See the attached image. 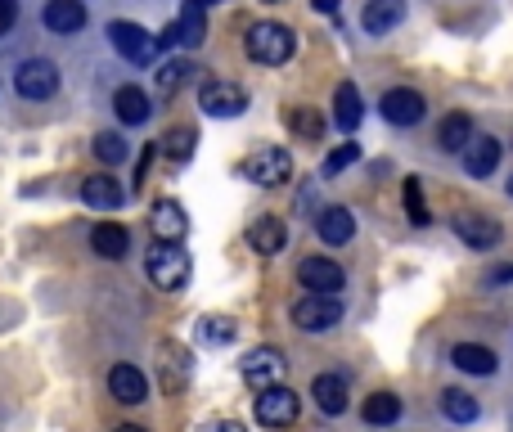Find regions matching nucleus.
Segmentation results:
<instances>
[{
  "mask_svg": "<svg viewBox=\"0 0 513 432\" xmlns=\"http://www.w3.org/2000/svg\"><path fill=\"white\" fill-rule=\"evenodd\" d=\"M117 432H144V428H135V423H122V428H117Z\"/></svg>",
  "mask_w": 513,
  "mask_h": 432,
  "instance_id": "obj_41",
  "label": "nucleus"
},
{
  "mask_svg": "<svg viewBox=\"0 0 513 432\" xmlns=\"http://www.w3.org/2000/svg\"><path fill=\"white\" fill-rule=\"evenodd\" d=\"M288 126H293V135H302V140H320L324 135V117L315 113V108H288Z\"/></svg>",
  "mask_w": 513,
  "mask_h": 432,
  "instance_id": "obj_32",
  "label": "nucleus"
},
{
  "mask_svg": "<svg viewBox=\"0 0 513 432\" xmlns=\"http://www.w3.org/2000/svg\"><path fill=\"white\" fill-rule=\"evenodd\" d=\"M441 414H446L450 423H473L477 414H482V405H477V396H468L464 387H446V392H441Z\"/></svg>",
  "mask_w": 513,
  "mask_h": 432,
  "instance_id": "obj_28",
  "label": "nucleus"
},
{
  "mask_svg": "<svg viewBox=\"0 0 513 432\" xmlns=\"http://www.w3.org/2000/svg\"><path fill=\"white\" fill-rule=\"evenodd\" d=\"M113 113H117V122L140 126V122H149L153 104H149V95H144L140 86H122V90L113 95Z\"/></svg>",
  "mask_w": 513,
  "mask_h": 432,
  "instance_id": "obj_23",
  "label": "nucleus"
},
{
  "mask_svg": "<svg viewBox=\"0 0 513 432\" xmlns=\"http://www.w3.org/2000/svg\"><path fill=\"white\" fill-rule=\"evenodd\" d=\"M108 387H113V396L122 405L149 401V378H144L135 365H113V374H108Z\"/></svg>",
  "mask_w": 513,
  "mask_h": 432,
  "instance_id": "obj_15",
  "label": "nucleus"
},
{
  "mask_svg": "<svg viewBox=\"0 0 513 432\" xmlns=\"http://www.w3.org/2000/svg\"><path fill=\"white\" fill-rule=\"evenodd\" d=\"M315 230H320V239L329 243V248H342V243H351V234H356V216H351L347 207H324V212L315 216Z\"/></svg>",
  "mask_w": 513,
  "mask_h": 432,
  "instance_id": "obj_17",
  "label": "nucleus"
},
{
  "mask_svg": "<svg viewBox=\"0 0 513 432\" xmlns=\"http://www.w3.org/2000/svg\"><path fill=\"white\" fill-rule=\"evenodd\" d=\"M198 108H203L207 117H239L243 108H248V90H243L239 81L212 77V81H203V90H198Z\"/></svg>",
  "mask_w": 513,
  "mask_h": 432,
  "instance_id": "obj_3",
  "label": "nucleus"
},
{
  "mask_svg": "<svg viewBox=\"0 0 513 432\" xmlns=\"http://www.w3.org/2000/svg\"><path fill=\"white\" fill-rule=\"evenodd\" d=\"M81 198H86L95 212H117V207H122V189H117L113 176H90L86 185H81Z\"/></svg>",
  "mask_w": 513,
  "mask_h": 432,
  "instance_id": "obj_27",
  "label": "nucleus"
},
{
  "mask_svg": "<svg viewBox=\"0 0 513 432\" xmlns=\"http://www.w3.org/2000/svg\"><path fill=\"white\" fill-rule=\"evenodd\" d=\"M194 144H198V131H194V126H171V131L158 140V149L167 153L171 162H189V153H194Z\"/></svg>",
  "mask_w": 513,
  "mask_h": 432,
  "instance_id": "obj_30",
  "label": "nucleus"
},
{
  "mask_svg": "<svg viewBox=\"0 0 513 432\" xmlns=\"http://www.w3.org/2000/svg\"><path fill=\"white\" fill-rule=\"evenodd\" d=\"M293 324L302 333H329L333 324H342V302L324 293H306L302 302L293 306Z\"/></svg>",
  "mask_w": 513,
  "mask_h": 432,
  "instance_id": "obj_4",
  "label": "nucleus"
},
{
  "mask_svg": "<svg viewBox=\"0 0 513 432\" xmlns=\"http://www.w3.org/2000/svg\"><path fill=\"white\" fill-rule=\"evenodd\" d=\"M243 176L261 189H275L293 176V158H288L284 149H257V153H248V162H243Z\"/></svg>",
  "mask_w": 513,
  "mask_h": 432,
  "instance_id": "obj_6",
  "label": "nucleus"
},
{
  "mask_svg": "<svg viewBox=\"0 0 513 432\" xmlns=\"http://www.w3.org/2000/svg\"><path fill=\"white\" fill-rule=\"evenodd\" d=\"M261 5H284V0H261Z\"/></svg>",
  "mask_w": 513,
  "mask_h": 432,
  "instance_id": "obj_42",
  "label": "nucleus"
},
{
  "mask_svg": "<svg viewBox=\"0 0 513 432\" xmlns=\"http://www.w3.org/2000/svg\"><path fill=\"white\" fill-rule=\"evenodd\" d=\"M234 333H239V329H234L230 315H207V320L198 324V338L212 342V347H225V342H234Z\"/></svg>",
  "mask_w": 513,
  "mask_h": 432,
  "instance_id": "obj_33",
  "label": "nucleus"
},
{
  "mask_svg": "<svg viewBox=\"0 0 513 432\" xmlns=\"http://www.w3.org/2000/svg\"><path fill=\"white\" fill-rule=\"evenodd\" d=\"M473 135H477L473 131V117H468V113H450L446 122H441V131H437V144L446 153H464L468 144H473Z\"/></svg>",
  "mask_w": 513,
  "mask_h": 432,
  "instance_id": "obj_26",
  "label": "nucleus"
},
{
  "mask_svg": "<svg viewBox=\"0 0 513 432\" xmlns=\"http://www.w3.org/2000/svg\"><path fill=\"white\" fill-rule=\"evenodd\" d=\"M198 432H248L243 423H234V419H212V423H203Z\"/></svg>",
  "mask_w": 513,
  "mask_h": 432,
  "instance_id": "obj_38",
  "label": "nucleus"
},
{
  "mask_svg": "<svg viewBox=\"0 0 513 432\" xmlns=\"http://www.w3.org/2000/svg\"><path fill=\"white\" fill-rule=\"evenodd\" d=\"M149 230H153V239H158V243H180V239H185V230H189V221H185V207H180V203H171V198H162V203H153Z\"/></svg>",
  "mask_w": 513,
  "mask_h": 432,
  "instance_id": "obj_12",
  "label": "nucleus"
},
{
  "mask_svg": "<svg viewBox=\"0 0 513 432\" xmlns=\"http://www.w3.org/2000/svg\"><path fill=\"white\" fill-rule=\"evenodd\" d=\"M41 18H45V27H50V32L72 36V32H81V27H86V5H81V0H50Z\"/></svg>",
  "mask_w": 513,
  "mask_h": 432,
  "instance_id": "obj_19",
  "label": "nucleus"
},
{
  "mask_svg": "<svg viewBox=\"0 0 513 432\" xmlns=\"http://www.w3.org/2000/svg\"><path fill=\"white\" fill-rule=\"evenodd\" d=\"M14 86L23 99H50L54 90H59V68H54L50 59H27L23 68H18Z\"/></svg>",
  "mask_w": 513,
  "mask_h": 432,
  "instance_id": "obj_11",
  "label": "nucleus"
},
{
  "mask_svg": "<svg viewBox=\"0 0 513 432\" xmlns=\"http://www.w3.org/2000/svg\"><path fill=\"white\" fill-rule=\"evenodd\" d=\"M401 198H405V216H410L414 225H428V221H432L428 203H423V180H419V176H410V180H405Z\"/></svg>",
  "mask_w": 513,
  "mask_h": 432,
  "instance_id": "obj_31",
  "label": "nucleus"
},
{
  "mask_svg": "<svg viewBox=\"0 0 513 432\" xmlns=\"http://www.w3.org/2000/svg\"><path fill=\"white\" fill-rule=\"evenodd\" d=\"M401 18H405V0H369V5L360 9V27H365L369 36L392 32Z\"/></svg>",
  "mask_w": 513,
  "mask_h": 432,
  "instance_id": "obj_18",
  "label": "nucleus"
},
{
  "mask_svg": "<svg viewBox=\"0 0 513 432\" xmlns=\"http://www.w3.org/2000/svg\"><path fill=\"white\" fill-rule=\"evenodd\" d=\"M90 248H95L99 257L117 261V257H126V252H131V234H126L122 225H113V221H99L95 230H90Z\"/></svg>",
  "mask_w": 513,
  "mask_h": 432,
  "instance_id": "obj_24",
  "label": "nucleus"
},
{
  "mask_svg": "<svg viewBox=\"0 0 513 432\" xmlns=\"http://www.w3.org/2000/svg\"><path fill=\"white\" fill-rule=\"evenodd\" d=\"M189 72H194V63H189V59H171V63H162V68H158V90H162V95L180 90V86L189 81Z\"/></svg>",
  "mask_w": 513,
  "mask_h": 432,
  "instance_id": "obj_34",
  "label": "nucleus"
},
{
  "mask_svg": "<svg viewBox=\"0 0 513 432\" xmlns=\"http://www.w3.org/2000/svg\"><path fill=\"white\" fill-rule=\"evenodd\" d=\"M248 243H252V252H261V257L284 252V243H288L284 221H279V216H257V221L248 225Z\"/></svg>",
  "mask_w": 513,
  "mask_h": 432,
  "instance_id": "obj_14",
  "label": "nucleus"
},
{
  "mask_svg": "<svg viewBox=\"0 0 513 432\" xmlns=\"http://www.w3.org/2000/svg\"><path fill=\"white\" fill-rule=\"evenodd\" d=\"M504 189H509V198H513V176H509V185H504Z\"/></svg>",
  "mask_w": 513,
  "mask_h": 432,
  "instance_id": "obj_43",
  "label": "nucleus"
},
{
  "mask_svg": "<svg viewBox=\"0 0 513 432\" xmlns=\"http://www.w3.org/2000/svg\"><path fill=\"white\" fill-rule=\"evenodd\" d=\"M311 396H315V405H320L324 414H342V410H347V383H342L338 374H315Z\"/></svg>",
  "mask_w": 513,
  "mask_h": 432,
  "instance_id": "obj_25",
  "label": "nucleus"
},
{
  "mask_svg": "<svg viewBox=\"0 0 513 432\" xmlns=\"http://www.w3.org/2000/svg\"><path fill=\"white\" fill-rule=\"evenodd\" d=\"M108 41H113V50L122 54L126 63H149L153 54H158V36L144 32L140 23H126V18L108 23Z\"/></svg>",
  "mask_w": 513,
  "mask_h": 432,
  "instance_id": "obj_5",
  "label": "nucleus"
},
{
  "mask_svg": "<svg viewBox=\"0 0 513 432\" xmlns=\"http://www.w3.org/2000/svg\"><path fill=\"white\" fill-rule=\"evenodd\" d=\"M500 167V140L495 135H473V144L464 149V171L468 176H491V171Z\"/></svg>",
  "mask_w": 513,
  "mask_h": 432,
  "instance_id": "obj_16",
  "label": "nucleus"
},
{
  "mask_svg": "<svg viewBox=\"0 0 513 432\" xmlns=\"http://www.w3.org/2000/svg\"><path fill=\"white\" fill-rule=\"evenodd\" d=\"M297 279H302V288L324 293V297H338L342 284H347L342 266H338V261H329V257H306L302 266H297Z\"/></svg>",
  "mask_w": 513,
  "mask_h": 432,
  "instance_id": "obj_10",
  "label": "nucleus"
},
{
  "mask_svg": "<svg viewBox=\"0 0 513 432\" xmlns=\"http://www.w3.org/2000/svg\"><path fill=\"white\" fill-rule=\"evenodd\" d=\"M14 18H18V0H0V36L14 27Z\"/></svg>",
  "mask_w": 513,
  "mask_h": 432,
  "instance_id": "obj_37",
  "label": "nucleus"
},
{
  "mask_svg": "<svg viewBox=\"0 0 513 432\" xmlns=\"http://www.w3.org/2000/svg\"><path fill=\"white\" fill-rule=\"evenodd\" d=\"M311 9H315V14H338L342 0H311Z\"/></svg>",
  "mask_w": 513,
  "mask_h": 432,
  "instance_id": "obj_40",
  "label": "nucleus"
},
{
  "mask_svg": "<svg viewBox=\"0 0 513 432\" xmlns=\"http://www.w3.org/2000/svg\"><path fill=\"white\" fill-rule=\"evenodd\" d=\"M486 284H513V266H495L491 275H486Z\"/></svg>",
  "mask_w": 513,
  "mask_h": 432,
  "instance_id": "obj_39",
  "label": "nucleus"
},
{
  "mask_svg": "<svg viewBox=\"0 0 513 432\" xmlns=\"http://www.w3.org/2000/svg\"><path fill=\"white\" fill-rule=\"evenodd\" d=\"M455 234L468 243V248H477V252H486V248H495L500 243V225L491 221V216H477V212H459L455 221Z\"/></svg>",
  "mask_w": 513,
  "mask_h": 432,
  "instance_id": "obj_13",
  "label": "nucleus"
},
{
  "mask_svg": "<svg viewBox=\"0 0 513 432\" xmlns=\"http://www.w3.org/2000/svg\"><path fill=\"white\" fill-rule=\"evenodd\" d=\"M144 266H149V279L162 288V293H180V288L189 284V275H194L189 252H180V243H153Z\"/></svg>",
  "mask_w": 513,
  "mask_h": 432,
  "instance_id": "obj_2",
  "label": "nucleus"
},
{
  "mask_svg": "<svg viewBox=\"0 0 513 432\" xmlns=\"http://www.w3.org/2000/svg\"><path fill=\"white\" fill-rule=\"evenodd\" d=\"M243 45H248V59L266 63V68H279V63L293 59L297 36H293V27H284V23H252Z\"/></svg>",
  "mask_w": 513,
  "mask_h": 432,
  "instance_id": "obj_1",
  "label": "nucleus"
},
{
  "mask_svg": "<svg viewBox=\"0 0 513 432\" xmlns=\"http://www.w3.org/2000/svg\"><path fill=\"white\" fill-rule=\"evenodd\" d=\"M293 419H297V392H288L284 383L257 392V423H266V428H288Z\"/></svg>",
  "mask_w": 513,
  "mask_h": 432,
  "instance_id": "obj_9",
  "label": "nucleus"
},
{
  "mask_svg": "<svg viewBox=\"0 0 513 432\" xmlns=\"http://www.w3.org/2000/svg\"><path fill=\"white\" fill-rule=\"evenodd\" d=\"M203 5H216V0H203Z\"/></svg>",
  "mask_w": 513,
  "mask_h": 432,
  "instance_id": "obj_44",
  "label": "nucleus"
},
{
  "mask_svg": "<svg viewBox=\"0 0 513 432\" xmlns=\"http://www.w3.org/2000/svg\"><path fill=\"white\" fill-rule=\"evenodd\" d=\"M360 117H365V104H360L356 81H342V86L333 90V122H338V131H356Z\"/></svg>",
  "mask_w": 513,
  "mask_h": 432,
  "instance_id": "obj_22",
  "label": "nucleus"
},
{
  "mask_svg": "<svg viewBox=\"0 0 513 432\" xmlns=\"http://www.w3.org/2000/svg\"><path fill=\"white\" fill-rule=\"evenodd\" d=\"M356 158H360V144H338V149L324 158V176H338V171H347Z\"/></svg>",
  "mask_w": 513,
  "mask_h": 432,
  "instance_id": "obj_36",
  "label": "nucleus"
},
{
  "mask_svg": "<svg viewBox=\"0 0 513 432\" xmlns=\"http://www.w3.org/2000/svg\"><path fill=\"white\" fill-rule=\"evenodd\" d=\"M378 113H383L392 126H419L423 113H428V99L410 86H392L383 99H378Z\"/></svg>",
  "mask_w": 513,
  "mask_h": 432,
  "instance_id": "obj_7",
  "label": "nucleus"
},
{
  "mask_svg": "<svg viewBox=\"0 0 513 432\" xmlns=\"http://www.w3.org/2000/svg\"><path fill=\"white\" fill-rule=\"evenodd\" d=\"M95 158H99V162H108V167H113V162H122V158H126V140H122L117 131L95 135Z\"/></svg>",
  "mask_w": 513,
  "mask_h": 432,
  "instance_id": "obj_35",
  "label": "nucleus"
},
{
  "mask_svg": "<svg viewBox=\"0 0 513 432\" xmlns=\"http://www.w3.org/2000/svg\"><path fill=\"white\" fill-rule=\"evenodd\" d=\"M203 0H185L180 5V18L171 27H176V45H185V50H194V45H203L207 36V18H203Z\"/></svg>",
  "mask_w": 513,
  "mask_h": 432,
  "instance_id": "obj_20",
  "label": "nucleus"
},
{
  "mask_svg": "<svg viewBox=\"0 0 513 432\" xmlns=\"http://www.w3.org/2000/svg\"><path fill=\"white\" fill-rule=\"evenodd\" d=\"M450 365L455 369H464V374H495V365H500V360H495V351L491 347H477V342H455V347H450Z\"/></svg>",
  "mask_w": 513,
  "mask_h": 432,
  "instance_id": "obj_21",
  "label": "nucleus"
},
{
  "mask_svg": "<svg viewBox=\"0 0 513 432\" xmlns=\"http://www.w3.org/2000/svg\"><path fill=\"white\" fill-rule=\"evenodd\" d=\"M288 360L279 347H257L248 351V360H243V378H248V387H257V392H266V387H275L279 378H284Z\"/></svg>",
  "mask_w": 513,
  "mask_h": 432,
  "instance_id": "obj_8",
  "label": "nucleus"
},
{
  "mask_svg": "<svg viewBox=\"0 0 513 432\" xmlns=\"http://www.w3.org/2000/svg\"><path fill=\"white\" fill-rule=\"evenodd\" d=\"M360 414H365V423H374V428H387V423L401 419V396H392V392H374L365 405H360Z\"/></svg>",
  "mask_w": 513,
  "mask_h": 432,
  "instance_id": "obj_29",
  "label": "nucleus"
}]
</instances>
